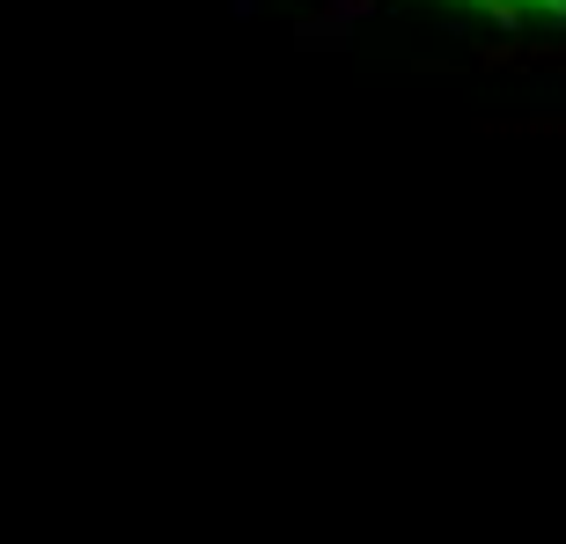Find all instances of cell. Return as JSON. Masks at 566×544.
<instances>
[{
	"mask_svg": "<svg viewBox=\"0 0 566 544\" xmlns=\"http://www.w3.org/2000/svg\"><path fill=\"white\" fill-rule=\"evenodd\" d=\"M463 8H493V15H523V8H559V0H463Z\"/></svg>",
	"mask_w": 566,
	"mask_h": 544,
	"instance_id": "obj_1",
	"label": "cell"
}]
</instances>
